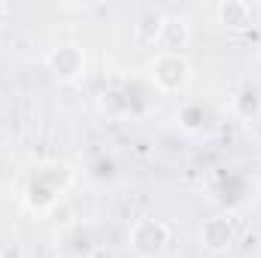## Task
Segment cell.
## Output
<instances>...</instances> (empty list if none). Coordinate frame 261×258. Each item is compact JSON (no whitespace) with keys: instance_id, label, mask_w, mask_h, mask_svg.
I'll use <instances>...</instances> for the list:
<instances>
[{"instance_id":"obj_10","label":"cell","mask_w":261,"mask_h":258,"mask_svg":"<svg viewBox=\"0 0 261 258\" xmlns=\"http://www.w3.org/2000/svg\"><path fill=\"white\" fill-rule=\"evenodd\" d=\"M6 24H9V6H6V3L0 0V31H3Z\"/></svg>"},{"instance_id":"obj_5","label":"cell","mask_w":261,"mask_h":258,"mask_svg":"<svg viewBox=\"0 0 261 258\" xmlns=\"http://www.w3.org/2000/svg\"><path fill=\"white\" fill-rule=\"evenodd\" d=\"M192 43V28L182 15H167L164 28H161V40H158V52H170V55H186Z\"/></svg>"},{"instance_id":"obj_11","label":"cell","mask_w":261,"mask_h":258,"mask_svg":"<svg viewBox=\"0 0 261 258\" xmlns=\"http://www.w3.org/2000/svg\"><path fill=\"white\" fill-rule=\"evenodd\" d=\"M255 58H258V64H261V43H258V49H255Z\"/></svg>"},{"instance_id":"obj_8","label":"cell","mask_w":261,"mask_h":258,"mask_svg":"<svg viewBox=\"0 0 261 258\" xmlns=\"http://www.w3.org/2000/svg\"><path fill=\"white\" fill-rule=\"evenodd\" d=\"M49 216H52L61 228H70V225L76 222V210H73L67 200H55V203L49 207Z\"/></svg>"},{"instance_id":"obj_1","label":"cell","mask_w":261,"mask_h":258,"mask_svg":"<svg viewBox=\"0 0 261 258\" xmlns=\"http://www.w3.org/2000/svg\"><path fill=\"white\" fill-rule=\"evenodd\" d=\"M149 79L161 94H176L192 82V61L186 55L155 52V58L149 64Z\"/></svg>"},{"instance_id":"obj_3","label":"cell","mask_w":261,"mask_h":258,"mask_svg":"<svg viewBox=\"0 0 261 258\" xmlns=\"http://www.w3.org/2000/svg\"><path fill=\"white\" fill-rule=\"evenodd\" d=\"M46 67L58 82H76L85 73V52L79 46H73V43H61V46L49 49Z\"/></svg>"},{"instance_id":"obj_6","label":"cell","mask_w":261,"mask_h":258,"mask_svg":"<svg viewBox=\"0 0 261 258\" xmlns=\"http://www.w3.org/2000/svg\"><path fill=\"white\" fill-rule=\"evenodd\" d=\"M164 12L161 9H143L134 21V46L137 49H155L161 40V28H164Z\"/></svg>"},{"instance_id":"obj_2","label":"cell","mask_w":261,"mask_h":258,"mask_svg":"<svg viewBox=\"0 0 261 258\" xmlns=\"http://www.w3.org/2000/svg\"><path fill=\"white\" fill-rule=\"evenodd\" d=\"M170 246V228L161 219H137L130 225V252L137 258H161Z\"/></svg>"},{"instance_id":"obj_7","label":"cell","mask_w":261,"mask_h":258,"mask_svg":"<svg viewBox=\"0 0 261 258\" xmlns=\"http://www.w3.org/2000/svg\"><path fill=\"white\" fill-rule=\"evenodd\" d=\"M216 18L228 31H249L252 28V6L243 0H222L216 6Z\"/></svg>"},{"instance_id":"obj_4","label":"cell","mask_w":261,"mask_h":258,"mask_svg":"<svg viewBox=\"0 0 261 258\" xmlns=\"http://www.w3.org/2000/svg\"><path fill=\"white\" fill-rule=\"evenodd\" d=\"M237 243V228L228 216H210L200 225V246L210 255H225Z\"/></svg>"},{"instance_id":"obj_9","label":"cell","mask_w":261,"mask_h":258,"mask_svg":"<svg viewBox=\"0 0 261 258\" xmlns=\"http://www.w3.org/2000/svg\"><path fill=\"white\" fill-rule=\"evenodd\" d=\"M0 258H28V252H24V246L18 240H9V246L0 249Z\"/></svg>"}]
</instances>
